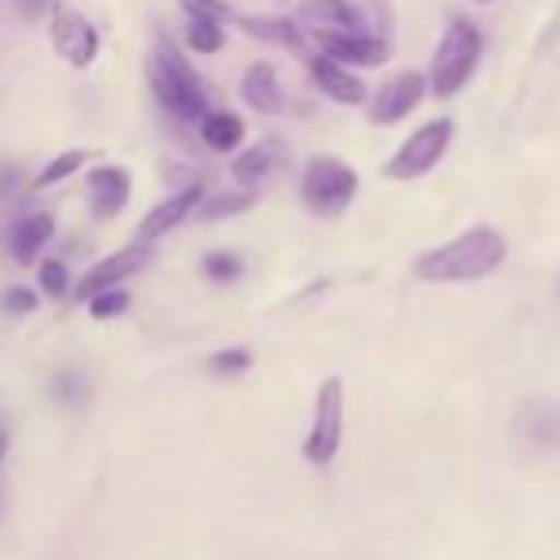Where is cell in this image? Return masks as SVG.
<instances>
[{
    "label": "cell",
    "instance_id": "obj_1",
    "mask_svg": "<svg viewBox=\"0 0 560 560\" xmlns=\"http://www.w3.org/2000/svg\"><path fill=\"white\" fill-rule=\"evenodd\" d=\"M506 261V238L495 226H472L457 234L445 246H434L415 257V277L427 284H465V280H483Z\"/></svg>",
    "mask_w": 560,
    "mask_h": 560
},
{
    "label": "cell",
    "instance_id": "obj_2",
    "mask_svg": "<svg viewBox=\"0 0 560 560\" xmlns=\"http://www.w3.org/2000/svg\"><path fill=\"white\" fill-rule=\"evenodd\" d=\"M147 78H150V89H154V101L170 112L173 119L180 124H200V116L208 112V89H203L200 73L192 70L180 47L162 35L150 55V66H147Z\"/></svg>",
    "mask_w": 560,
    "mask_h": 560
},
{
    "label": "cell",
    "instance_id": "obj_3",
    "mask_svg": "<svg viewBox=\"0 0 560 560\" xmlns=\"http://www.w3.org/2000/svg\"><path fill=\"white\" fill-rule=\"evenodd\" d=\"M480 55H483V35L476 24L468 20H453L445 27L442 43L434 50V62H430V73H427V85L438 101H450L457 96L460 89L472 81L476 66H480Z\"/></svg>",
    "mask_w": 560,
    "mask_h": 560
},
{
    "label": "cell",
    "instance_id": "obj_4",
    "mask_svg": "<svg viewBox=\"0 0 560 560\" xmlns=\"http://www.w3.org/2000/svg\"><path fill=\"white\" fill-rule=\"evenodd\" d=\"M358 188H361V177L353 165H346L342 158L323 154L307 162L304 177H300V200H304V208L312 211V215L338 219L353 203Z\"/></svg>",
    "mask_w": 560,
    "mask_h": 560
},
{
    "label": "cell",
    "instance_id": "obj_5",
    "mask_svg": "<svg viewBox=\"0 0 560 560\" xmlns=\"http://www.w3.org/2000/svg\"><path fill=\"white\" fill-rule=\"evenodd\" d=\"M346 438V388L338 376H327L315 392V415L312 430L304 438V460L315 468L335 465L338 450H342Z\"/></svg>",
    "mask_w": 560,
    "mask_h": 560
},
{
    "label": "cell",
    "instance_id": "obj_6",
    "mask_svg": "<svg viewBox=\"0 0 560 560\" xmlns=\"http://www.w3.org/2000/svg\"><path fill=\"white\" fill-rule=\"evenodd\" d=\"M450 142H453V119H430V124H422L419 131H415L411 139H407L404 147L388 158L384 177H392V180L427 177V173L445 158Z\"/></svg>",
    "mask_w": 560,
    "mask_h": 560
},
{
    "label": "cell",
    "instance_id": "obj_7",
    "mask_svg": "<svg viewBox=\"0 0 560 560\" xmlns=\"http://www.w3.org/2000/svg\"><path fill=\"white\" fill-rule=\"evenodd\" d=\"M50 43L73 70H89L101 55V32L93 27V20L66 4H55L50 12Z\"/></svg>",
    "mask_w": 560,
    "mask_h": 560
},
{
    "label": "cell",
    "instance_id": "obj_8",
    "mask_svg": "<svg viewBox=\"0 0 560 560\" xmlns=\"http://www.w3.org/2000/svg\"><path fill=\"white\" fill-rule=\"evenodd\" d=\"M427 73H415V70H404L396 73L392 81H384L381 93L373 96V108H369V119L376 127H396L399 119H407L415 108L422 104L427 96Z\"/></svg>",
    "mask_w": 560,
    "mask_h": 560
},
{
    "label": "cell",
    "instance_id": "obj_9",
    "mask_svg": "<svg viewBox=\"0 0 560 560\" xmlns=\"http://www.w3.org/2000/svg\"><path fill=\"white\" fill-rule=\"evenodd\" d=\"M147 261H150L147 242H135V246L116 249V254H108V257H104V261H96L93 269H89L85 277H81L78 296H81V300H93L96 292L119 289V284H124L127 277H135V272H139Z\"/></svg>",
    "mask_w": 560,
    "mask_h": 560
},
{
    "label": "cell",
    "instance_id": "obj_10",
    "mask_svg": "<svg viewBox=\"0 0 560 560\" xmlns=\"http://www.w3.org/2000/svg\"><path fill=\"white\" fill-rule=\"evenodd\" d=\"M315 43H319V50L327 58H335V62L342 66H358V70H373V66H384L392 55L388 39H376V35L369 32H350V35H315Z\"/></svg>",
    "mask_w": 560,
    "mask_h": 560
},
{
    "label": "cell",
    "instance_id": "obj_11",
    "mask_svg": "<svg viewBox=\"0 0 560 560\" xmlns=\"http://www.w3.org/2000/svg\"><path fill=\"white\" fill-rule=\"evenodd\" d=\"M307 70H312L315 89H319L323 96H330L335 104H350V108L353 104H365L369 85L350 66L335 62V58H327V55H315V58H307Z\"/></svg>",
    "mask_w": 560,
    "mask_h": 560
},
{
    "label": "cell",
    "instance_id": "obj_12",
    "mask_svg": "<svg viewBox=\"0 0 560 560\" xmlns=\"http://www.w3.org/2000/svg\"><path fill=\"white\" fill-rule=\"evenodd\" d=\"M131 200V173L124 165H96L89 173V208L96 219H116Z\"/></svg>",
    "mask_w": 560,
    "mask_h": 560
},
{
    "label": "cell",
    "instance_id": "obj_13",
    "mask_svg": "<svg viewBox=\"0 0 560 560\" xmlns=\"http://www.w3.org/2000/svg\"><path fill=\"white\" fill-rule=\"evenodd\" d=\"M280 165H289V150H284V142L265 139V142H257V147L242 150V154L234 158L231 177L238 180L242 188H249V192H257V188H261L265 180L277 177Z\"/></svg>",
    "mask_w": 560,
    "mask_h": 560
},
{
    "label": "cell",
    "instance_id": "obj_14",
    "mask_svg": "<svg viewBox=\"0 0 560 560\" xmlns=\"http://www.w3.org/2000/svg\"><path fill=\"white\" fill-rule=\"evenodd\" d=\"M200 200H203V185H188V188H180V192L165 196V200L158 203V208H150L147 219L139 223V242H154V238H162V234H170L173 226H180L200 208Z\"/></svg>",
    "mask_w": 560,
    "mask_h": 560
},
{
    "label": "cell",
    "instance_id": "obj_15",
    "mask_svg": "<svg viewBox=\"0 0 560 560\" xmlns=\"http://www.w3.org/2000/svg\"><path fill=\"white\" fill-rule=\"evenodd\" d=\"M300 20L315 27V35H350L365 32V16L350 0H304L300 4Z\"/></svg>",
    "mask_w": 560,
    "mask_h": 560
},
{
    "label": "cell",
    "instance_id": "obj_16",
    "mask_svg": "<svg viewBox=\"0 0 560 560\" xmlns=\"http://www.w3.org/2000/svg\"><path fill=\"white\" fill-rule=\"evenodd\" d=\"M238 96L246 101V108H254L257 116H280L284 112V89H280L277 66L272 62H254L238 81Z\"/></svg>",
    "mask_w": 560,
    "mask_h": 560
},
{
    "label": "cell",
    "instance_id": "obj_17",
    "mask_svg": "<svg viewBox=\"0 0 560 560\" xmlns=\"http://www.w3.org/2000/svg\"><path fill=\"white\" fill-rule=\"evenodd\" d=\"M200 139L208 150H215V154H231V150L242 147V139H246V124H242L234 112H203L200 116Z\"/></svg>",
    "mask_w": 560,
    "mask_h": 560
},
{
    "label": "cell",
    "instance_id": "obj_18",
    "mask_svg": "<svg viewBox=\"0 0 560 560\" xmlns=\"http://www.w3.org/2000/svg\"><path fill=\"white\" fill-rule=\"evenodd\" d=\"M50 238H55V215H50V211H35V215L20 219V223L12 226V257L27 265L32 257H39V249L47 246Z\"/></svg>",
    "mask_w": 560,
    "mask_h": 560
},
{
    "label": "cell",
    "instance_id": "obj_19",
    "mask_svg": "<svg viewBox=\"0 0 560 560\" xmlns=\"http://www.w3.org/2000/svg\"><path fill=\"white\" fill-rule=\"evenodd\" d=\"M238 27L254 39L272 43V47L304 50V32L289 16H238Z\"/></svg>",
    "mask_w": 560,
    "mask_h": 560
},
{
    "label": "cell",
    "instance_id": "obj_20",
    "mask_svg": "<svg viewBox=\"0 0 560 560\" xmlns=\"http://www.w3.org/2000/svg\"><path fill=\"white\" fill-rule=\"evenodd\" d=\"M257 203V192L249 188H238V192H223V196H203L200 208L192 211L200 223H215V219H231V215H242Z\"/></svg>",
    "mask_w": 560,
    "mask_h": 560
},
{
    "label": "cell",
    "instance_id": "obj_21",
    "mask_svg": "<svg viewBox=\"0 0 560 560\" xmlns=\"http://www.w3.org/2000/svg\"><path fill=\"white\" fill-rule=\"evenodd\" d=\"M185 43L196 50V55H219V50H223V43H226L223 20L188 16V24H185Z\"/></svg>",
    "mask_w": 560,
    "mask_h": 560
},
{
    "label": "cell",
    "instance_id": "obj_22",
    "mask_svg": "<svg viewBox=\"0 0 560 560\" xmlns=\"http://www.w3.org/2000/svg\"><path fill=\"white\" fill-rule=\"evenodd\" d=\"M89 158H93L89 150H66V154L50 158V162L39 170V177H35V188H50V185H58V180L73 177V173H78L81 165L89 162Z\"/></svg>",
    "mask_w": 560,
    "mask_h": 560
},
{
    "label": "cell",
    "instance_id": "obj_23",
    "mask_svg": "<svg viewBox=\"0 0 560 560\" xmlns=\"http://www.w3.org/2000/svg\"><path fill=\"white\" fill-rule=\"evenodd\" d=\"M249 365H254V353L246 350V346H231V350H215L208 358V373H215V376H242V373H249Z\"/></svg>",
    "mask_w": 560,
    "mask_h": 560
},
{
    "label": "cell",
    "instance_id": "obj_24",
    "mask_svg": "<svg viewBox=\"0 0 560 560\" xmlns=\"http://www.w3.org/2000/svg\"><path fill=\"white\" fill-rule=\"evenodd\" d=\"M85 304H89V312H93V319H116V315H124L127 307H131V292L108 289V292H96Z\"/></svg>",
    "mask_w": 560,
    "mask_h": 560
},
{
    "label": "cell",
    "instance_id": "obj_25",
    "mask_svg": "<svg viewBox=\"0 0 560 560\" xmlns=\"http://www.w3.org/2000/svg\"><path fill=\"white\" fill-rule=\"evenodd\" d=\"M200 272L215 284H231V280L242 277V261L234 254H208L200 265Z\"/></svg>",
    "mask_w": 560,
    "mask_h": 560
},
{
    "label": "cell",
    "instance_id": "obj_26",
    "mask_svg": "<svg viewBox=\"0 0 560 560\" xmlns=\"http://www.w3.org/2000/svg\"><path fill=\"white\" fill-rule=\"evenodd\" d=\"M39 289L55 300H62L66 292H70V269H66L58 257H50V261L39 265Z\"/></svg>",
    "mask_w": 560,
    "mask_h": 560
},
{
    "label": "cell",
    "instance_id": "obj_27",
    "mask_svg": "<svg viewBox=\"0 0 560 560\" xmlns=\"http://www.w3.org/2000/svg\"><path fill=\"white\" fill-rule=\"evenodd\" d=\"M50 392H55V399H58L62 407H78L81 399H85V381H81L78 373H70V369H66V373H58V376H55Z\"/></svg>",
    "mask_w": 560,
    "mask_h": 560
},
{
    "label": "cell",
    "instance_id": "obj_28",
    "mask_svg": "<svg viewBox=\"0 0 560 560\" xmlns=\"http://www.w3.org/2000/svg\"><path fill=\"white\" fill-rule=\"evenodd\" d=\"M35 307H39V296L32 289H24V284L4 289V296H0V312L4 315H32Z\"/></svg>",
    "mask_w": 560,
    "mask_h": 560
},
{
    "label": "cell",
    "instance_id": "obj_29",
    "mask_svg": "<svg viewBox=\"0 0 560 560\" xmlns=\"http://www.w3.org/2000/svg\"><path fill=\"white\" fill-rule=\"evenodd\" d=\"M180 4H185L188 16H211V20L231 16V9H226L223 0H180Z\"/></svg>",
    "mask_w": 560,
    "mask_h": 560
},
{
    "label": "cell",
    "instance_id": "obj_30",
    "mask_svg": "<svg viewBox=\"0 0 560 560\" xmlns=\"http://www.w3.org/2000/svg\"><path fill=\"white\" fill-rule=\"evenodd\" d=\"M12 9L20 12V20L35 24V20H43V16H50V12H55V0H12Z\"/></svg>",
    "mask_w": 560,
    "mask_h": 560
},
{
    "label": "cell",
    "instance_id": "obj_31",
    "mask_svg": "<svg viewBox=\"0 0 560 560\" xmlns=\"http://www.w3.org/2000/svg\"><path fill=\"white\" fill-rule=\"evenodd\" d=\"M20 185H24V170H20V165H12V162H0V200L16 196Z\"/></svg>",
    "mask_w": 560,
    "mask_h": 560
},
{
    "label": "cell",
    "instance_id": "obj_32",
    "mask_svg": "<svg viewBox=\"0 0 560 560\" xmlns=\"http://www.w3.org/2000/svg\"><path fill=\"white\" fill-rule=\"evenodd\" d=\"M4 453H9V434L0 430V460H4Z\"/></svg>",
    "mask_w": 560,
    "mask_h": 560
},
{
    "label": "cell",
    "instance_id": "obj_33",
    "mask_svg": "<svg viewBox=\"0 0 560 560\" xmlns=\"http://www.w3.org/2000/svg\"><path fill=\"white\" fill-rule=\"evenodd\" d=\"M480 4H491V0H480Z\"/></svg>",
    "mask_w": 560,
    "mask_h": 560
}]
</instances>
